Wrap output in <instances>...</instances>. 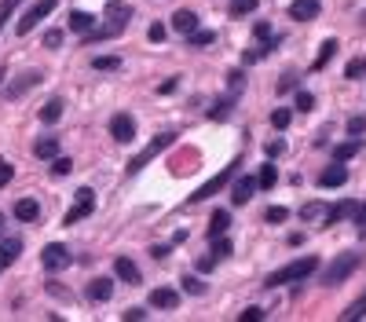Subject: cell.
<instances>
[{
  "label": "cell",
  "mask_w": 366,
  "mask_h": 322,
  "mask_svg": "<svg viewBox=\"0 0 366 322\" xmlns=\"http://www.w3.org/2000/svg\"><path fill=\"white\" fill-rule=\"evenodd\" d=\"M363 315H366V293L359 300H352V304L341 311V322H355V319H363Z\"/></svg>",
  "instance_id": "obj_24"
},
{
  "label": "cell",
  "mask_w": 366,
  "mask_h": 322,
  "mask_svg": "<svg viewBox=\"0 0 366 322\" xmlns=\"http://www.w3.org/2000/svg\"><path fill=\"white\" fill-rule=\"evenodd\" d=\"M212 256H217V260H223V256H231V242L223 238V234L217 238V245H212Z\"/></svg>",
  "instance_id": "obj_38"
},
{
  "label": "cell",
  "mask_w": 366,
  "mask_h": 322,
  "mask_svg": "<svg viewBox=\"0 0 366 322\" xmlns=\"http://www.w3.org/2000/svg\"><path fill=\"white\" fill-rule=\"evenodd\" d=\"M70 169H73V161H70V158H56V165H51V173H56V176H66Z\"/></svg>",
  "instance_id": "obj_41"
},
{
  "label": "cell",
  "mask_w": 366,
  "mask_h": 322,
  "mask_svg": "<svg viewBox=\"0 0 366 322\" xmlns=\"http://www.w3.org/2000/svg\"><path fill=\"white\" fill-rule=\"evenodd\" d=\"M333 51H337V40H322V51H319V59H315V70H322V66H326V62L333 59Z\"/></svg>",
  "instance_id": "obj_28"
},
{
  "label": "cell",
  "mask_w": 366,
  "mask_h": 322,
  "mask_svg": "<svg viewBox=\"0 0 366 322\" xmlns=\"http://www.w3.org/2000/svg\"><path fill=\"white\" fill-rule=\"evenodd\" d=\"M228 227H231V212L228 209H217L209 216V234H212V238H220V234H228Z\"/></svg>",
  "instance_id": "obj_18"
},
{
  "label": "cell",
  "mask_w": 366,
  "mask_h": 322,
  "mask_svg": "<svg viewBox=\"0 0 366 322\" xmlns=\"http://www.w3.org/2000/svg\"><path fill=\"white\" fill-rule=\"evenodd\" d=\"M88 297L92 300H110L114 297V282H110V278H92V282H88Z\"/></svg>",
  "instance_id": "obj_19"
},
{
  "label": "cell",
  "mask_w": 366,
  "mask_h": 322,
  "mask_svg": "<svg viewBox=\"0 0 366 322\" xmlns=\"http://www.w3.org/2000/svg\"><path fill=\"white\" fill-rule=\"evenodd\" d=\"M239 319H242V322H256V319H264V311H260V308H245Z\"/></svg>",
  "instance_id": "obj_46"
},
{
  "label": "cell",
  "mask_w": 366,
  "mask_h": 322,
  "mask_svg": "<svg viewBox=\"0 0 366 322\" xmlns=\"http://www.w3.org/2000/svg\"><path fill=\"white\" fill-rule=\"evenodd\" d=\"M114 275L121 278V282H132V286L139 282V267L128 260V256H117V260H114Z\"/></svg>",
  "instance_id": "obj_15"
},
{
  "label": "cell",
  "mask_w": 366,
  "mask_h": 322,
  "mask_svg": "<svg viewBox=\"0 0 366 322\" xmlns=\"http://www.w3.org/2000/svg\"><path fill=\"white\" fill-rule=\"evenodd\" d=\"M70 249L66 245H59V242H51L45 245V253H40V264H45V271H62V267H70Z\"/></svg>",
  "instance_id": "obj_6"
},
{
  "label": "cell",
  "mask_w": 366,
  "mask_h": 322,
  "mask_svg": "<svg viewBox=\"0 0 366 322\" xmlns=\"http://www.w3.org/2000/svg\"><path fill=\"white\" fill-rule=\"evenodd\" d=\"M23 4V0H0V29H4V23L15 15V8Z\"/></svg>",
  "instance_id": "obj_33"
},
{
  "label": "cell",
  "mask_w": 366,
  "mask_h": 322,
  "mask_svg": "<svg viewBox=\"0 0 366 322\" xmlns=\"http://www.w3.org/2000/svg\"><path fill=\"white\" fill-rule=\"evenodd\" d=\"M165 34H169V29H165V26H161V23H154V26H150V29H147V37H150V40H154V45H158V40H165Z\"/></svg>",
  "instance_id": "obj_44"
},
{
  "label": "cell",
  "mask_w": 366,
  "mask_h": 322,
  "mask_svg": "<svg viewBox=\"0 0 366 322\" xmlns=\"http://www.w3.org/2000/svg\"><path fill=\"white\" fill-rule=\"evenodd\" d=\"M359 264H363V253H341L337 260H333L326 271H322V286H341Z\"/></svg>",
  "instance_id": "obj_2"
},
{
  "label": "cell",
  "mask_w": 366,
  "mask_h": 322,
  "mask_svg": "<svg viewBox=\"0 0 366 322\" xmlns=\"http://www.w3.org/2000/svg\"><path fill=\"white\" fill-rule=\"evenodd\" d=\"M355 223H359V231L366 234V206H359V212H355Z\"/></svg>",
  "instance_id": "obj_49"
},
{
  "label": "cell",
  "mask_w": 366,
  "mask_h": 322,
  "mask_svg": "<svg viewBox=\"0 0 366 322\" xmlns=\"http://www.w3.org/2000/svg\"><path fill=\"white\" fill-rule=\"evenodd\" d=\"M56 4H59V0H37V4H34V8H29V12H26L23 18H19V26H15V34H19V37H26V34H34V29H37L40 23H45V18H48L51 12H56Z\"/></svg>",
  "instance_id": "obj_4"
},
{
  "label": "cell",
  "mask_w": 366,
  "mask_h": 322,
  "mask_svg": "<svg viewBox=\"0 0 366 322\" xmlns=\"http://www.w3.org/2000/svg\"><path fill=\"white\" fill-rule=\"evenodd\" d=\"M15 176V165H8V161H0V187H8Z\"/></svg>",
  "instance_id": "obj_42"
},
{
  "label": "cell",
  "mask_w": 366,
  "mask_h": 322,
  "mask_svg": "<svg viewBox=\"0 0 366 322\" xmlns=\"http://www.w3.org/2000/svg\"><path fill=\"white\" fill-rule=\"evenodd\" d=\"M45 45H48V48H59V45H62V29H48V34H45Z\"/></svg>",
  "instance_id": "obj_45"
},
{
  "label": "cell",
  "mask_w": 366,
  "mask_h": 322,
  "mask_svg": "<svg viewBox=\"0 0 366 322\" xmlns=\"http://www.w3.org/2000/svg\"><path fill=\"white\" fill-rule=\"evenodd\" d=\"M297 110H315V95H311V92H297Z\"/></svg>",
  "instance_id": "obj_37"
},
{
  "label": "cell",
  "mask_w": 366,
  "mask_h": 322,
  "mask_svg": "<svg viewBox=\"0 0 366 322\" xmlns=\"http://www.w3.org/2000/svg\"><path fill=\"white\" fill-rule=\"evenodd\" d=\"M34 154L40 158V161H51V158H59V139H37V147H34Z\"/></svg>",
  "instance_id": "obj_21"
},
{
  "label": "cell",
  "mask_w": 366,
  "mask_h": 322,
  "mask_svg": "<svg viewBox=\"0 0 366 322\" xmlns=\"http://www.w3.org/2000/svg\"><path fill=\"white\" fill-rule=\"evenodd\" d=\"M239 165H242V161H231L228 169H220V173L212 176V179H206V184H202V187L195 190V195H191V206H198V201H206V198H212V195H217V190H223V187H228V184H231V176L239 173Z\"/></svg>",
  "instance_id": "obj_3"
},
{
  "label": "cell",
  "mask_w": 366,
  "mask_h": 322,
  "mask_svg": "<svg viewBox=\"0 0 366 322\" xmlns=\"http://www.w3.org/2000/svg\"><path fill=\"white\" fill-rule=\"evenodd\" d=\"M355 212H359V206L355 201H341V206H333V209H326V223H337V220H355Z\"/></svg>",
  "instance_id": "obj_20"
},
{
  "label": "cell",
  "mask_w": 366,
  "mask_h": 322,
  "mask_svg": "<svg viewBox=\"0 0 366 322\" xmlns=\"http://www.w3.org/2000/svg\"><path fill=\"white\" fill-rule=\"evenodd\" d=\"M183 289H187V293H195V297H202V293H206V286H202L198 278H191V275L183 278Z\"/></svg>",
  "instance_id": "obj_39"
},
{
  "label": "cell",
  "mask_w": 366,
  "mask_h": 322,
  "mask_svg": "<svg viewBox=\"0 0 366 322\" xmlns=\"http://www.w3.org/2000/svg\"><path fill=\"white\" fill-rule=\"evenodd\" d=\"M363 73H366V59H352L348 66H344V77H348V81H359Z\"/></svg>",
  "instance_id": "obj_30"
},
{
  "label": "cell",
  "mask_w": 366,
  "mask_h": 322,
  "mask_svg": "<svg viewBox=\"0 0 366 322\" xmlns=\"http://www.w3.org/2000/svg\"><path fill=\"white\" fill-rule=\"evenodd\" d=\"M275 184H278V169H275V165H264V169H260V187L271 190Z\"/></svg>",
  "instance_id": "obj_31"
},
{
  "label": "cell",
  "mask_w": 366,
  "mask_h": 322,
  "mask_svg": "<svg viewBox=\"0 0 366 322\" xmlns=\"http://www.w3.org/2000/svg\"><path fill=\"white\" fill-rule=\"evenodd\" d=\"M256 8H260V0H234V4H231V18H245V15H253Z\"/></svg>",
  "instance_id": "obj_26"
},
{
  "label": "cell",
  "mask_w": 366,
  "mask_h": 322,
  "mask_svg": "<svg viewBox=\"0 0 366 322\" xmlns=\"http://www.w3.org/2000/svg\"><path fill=\"white\" fill-rule=\"evenodd\" d=\"M319 212H326V209H322L319 201H311V206H304V209H300V216H304V220H315Z\"/></svg>",
  "instance_id": "obj_43"
},
{
  "label": "cell",
  "mask_w": 366,
  "mask_h": 322,
  "mask_svg": "<svg viewBox=\"0 0 366 322\" xmlns=\"http://www.w3.org/2000/svg\"><path fill=\"white\" fill-rule=\"evenodd\" d=\"M322 12V0H293L289 4V18H297V23H311V18H319Z\"/></svg>",
  "instance_id": "obj_10"
},
{
  "label": "cell",
  "mask_w": 366,
  "mask_h": 322,
  "mask_svg": "<svg viewBox=\"0 0 366 322\" xmlns=\"http://www.w3.org/2000/svg\"><path fill=\"white\" fill-rule=\"evenodd\" d=\"M359 150H363L359 139H348V143H341L337 150H333V161H352L355 154H359Z\"/></svg>",
  "instance_id": "obj_25"
},
{
  "label": "cell",
  "mask_w": 366,
  "mask_h": 322,
  "mask_svg": "<svg viewBox=\"0 0 366 322\" xmlns=\"http://www.w3.org/2000/svg\"><path fill=\"white\" fill-rule=\"evenodd\" d=\"M40 81H45V77H40L37 70H29V73H23V77H19V81H12V84H8V88H4V95H8V99H23V95H26V92H34Z\"/></svg>",
  "instance_id": "obj_9"
},
{
  "label": "cell",
  "mask_w": 366,
  "mask_h": 322,
  "mask_svg": "<svg viewBox=\"0 0 366 322\" xmlns=\"http://www.w3.org/2000/svg\"><path fill=\"white\" fill-rule=\"evenodd\" d=\"M198 267H202V271H209V267H217V256H212V253H209V256H202V260H198Z\"/></svg>",
  "instance_id": "obj_48"
},
{
  "label": "cell",
  "mask_w": 366,
  "mask_h": 322,
  "mask_svg": "<svg viewBox=\"0 0 366 322\" xmlns=\"http://www.w3.org/2000/svg\"><path fill=\"white\" fill-rule=\"evenodd\" d=\"M95 26V15L88 12H70V29H77V34H92Z\"/></svg>",
  "instance_id": "obj_23"
},
{
  "label": "cell",
  "mask_w": 366,
  "mask_h": 322,
  "mask_svg": "<svg viewBox=\"0 0 366 322\" xmlns=\"http://www.w3.org/2000/svg\"><path fill=\"white\" fill-rule=\"evenodd\" d=\"M150 256H154V260H165L169 249H165V245H154V249H150Z\"/></svg>",
  "instance_id": "obj_51"
},
{
  "label": "cell",
  "mask_w": 366,
  "mask_h": 322,
  "mask_svg": "<svg viewBox=\"0 0 366 322\" xmlns=\"http://www.w3.org/2000/svg\"><path fill=\"white\" fill-rule=\"evenodd\" d=\"M172 139H176V136H172V132H165V136H158V139H154V143H150V147L143 150V154H139V158H132V161H128V173H139V169H143V165H147V161H150V158H154V154H161V150H165V147H172Z\"/></svg>",
  "instance_id": "obj_7"
},
{
  "label": "cell",
  "mask_w": 366,
  "mask_h": 322,
  "mask_svg": "<svg viewBox=\"0 0 366 322\" xmlns=\"http://www.w3.org/2000/svg\"><path fill=\"white\" fill-rule=\"evenodd\" d=\"M62 106H66L62 99H48L45 106H40V121H45V125H56L59 117H62Z\"/></svg>",
  "instance_id": "obj_22"
},
{
  "label": "cell",
  "mask_w": 366,
  "mask_h": 322,
  "mask_svg": "<svg viewBox=\"0 0 366 322\" xmlns=\"http://www.w3.org/2000/svg\"><path fill=\"white\" fill-rule=\"evenodd\" d=\"M206 45H212L209 29H195V34H187V48H206Z\"/></svg>",
  "instance_id": "obj_29"
},
{
  "label": "cell",
  "mask_w": 366,
  "mask_h": 322,
  "mask_svg": "<svg viewBox=\"0 0 366 322\" xmlns=\"http://www.w3.org/2000/svg\"><path fill=\"white\" fill-rule=\"evenodd\" d=\"M150 304L172 311V308L180 304V293H176V289H165V286H161V289H154V293H150Z\"/></svg>",
  "instance_id": "obj_16"
},
{
  "label": "cell",
  "mask_w": 366,
  "mask_h": 322,
  "mask_svg": "<svg viewBox=\"0 0 366 322\" xmlns=\"http://www.w3.org/2000/svg\"><path fill=\"white\" fill-rule=\"evenodd\" d=\"M366 132V114H355L348 121V136H363Z\"/></svg>",
  "instance_id": "obj_36"
},
{
  "label": "cell",
  "mask_w": 366,
  "mask_h": 322,
  "mask_svg": "<svg viewBox=\"0 0 366 322\" xmlns=\"http://www.w3.org/2000/svg\"><path fill=\"white\" fill-rule=\"evenodd\" d=\"M209 117H212V121H228V117H231V99L217 103V106H212V110H209Z\"/></svg>",
  "instance_id": "obj_35"
},
{
  "label": "cell",
  "mask_w": 366,
  "mask_h": 322,
  "mask_svg": "<svg viewBox=\"0 0 366 322\" xmlns=\"http://www.w3.org/2000/svg\"><path fill=\"white\" fill-rule=\"evenodd\" d=\"M0 227H4V216H0Z\"/></svg>",
  "instance_id": "obj_53"
},
{
  "label": "cell",
  "mask_w": 366,
  "mask_h": 322,
  "mask_svg": "<svg viewBox=\"0 0 366 322\" xmlns=\"http://www.w3.org/2000/svg\"><path fill=\"white\" fill-rule=\"evenodd\" d=\"M319 271V256H300V260H289L286 267H278V271L267 275V289H275V286H286V282H304V278H311Z\"/></svg>",
  "instance_id": "obj_1"
},
{
  "label": "cell",
  "mask_w": 366,
  "mask_h": 322,
  "mask_svg": "<svg viewBox=\"0 0 366 322\" xmlns=\"http://www.w3.org/2000/svg\"><path fill=\"white\" fill-rule=\"evenodd\" d=\"M19 253H23V242H19V238H4V242H0V271L12 267L19 260Z\"/></svg>",
  "instance_id": "obj_14"
},
{
  "label": "cell",
  "mask_w": 366,
  "mask_h": 322,
  "mask_svg": "<svg viewBox=\"0 0 366 322\" xmlns=\"http://www.w3.org/2000/svg\"><path fill=\"white\" fill-rule=\"evenodd\" d=\"M110 136L117 139V143H132V139H136L132 114H114V117H110Z\"/></svg>",
  "instance_id": "obj_8"
},
{
  "label": "cell",
  "mask_w": 366,
  "mask_h": 322,
  "mask_svg": "<svg viewBox=\"0 0 366 322\" xmlns=\"http://www.w3.org/2000/svg\"><path fill=\"white\" fill-rule=\"evenodd\" d=\"M132 319H147V311H143V308H132V311H125V322H132Z\"/></svg>",
  "instance_id": "obj_50"
},
{
  "label": "cell",
  "mask_w": 366,
  "mask_h": 322,
  "mask_svg": "<svg viewBox=\"0 0 366 322\" xmlns=\"http://www.w3.org/2000/svg\"><path fill=\"white\" fill-rule=\"evenodd\" d=\"M264 150H267V158H282V154H286V143H282V139H271Z\"/></svg>",
  "instance_id": "obj_40"
},
{
  "label": "cell",
  "mask_w": 366,
  "mask_h": 322,
  "mask_svg": "<svg viewBox=\"0 0 366 322\" xmlns=\"http://www.w3.org/2000/svg\"><path fill=\"white\" fill-rule=\"evenodd\" d=\"M289 117H293V114H289L286 106H278V110H271V125L282 132V128H289Z\"/></svg>",
  "instance_id": "obj_34"
},
{
  "label": "cell",
  "mask_w": 366,
  "mask_h": 322,
  "mask_svg": "<svg viewBox=\"0 0 366 322\" xmlns=\"http://www.w3.org/2000/svg\"><path fill=\"white\" fill-rule=\"evenodd\" d=\"M92 209H95V190L92 187H81L77 190V206H70V212L62 216V223L73 227V223H81L84 216H92Z\"/></svg>",
  "instance_id": "obj_5"
},
{
  "label": "cell",
  "mask_w": 366,
  "mask_h": 322,
  "mask_svg": "<svg viewBox=\"0 0 366 322\" xmlns=\"http://www.w3.org/2000/svg\"><path fill=\"white\" fill-rule=\"evenodd\" d=\"M293 88H297L293 77H282V81H278V95H282V92H293Z\"/></svg>",
  "instance_id": "obj_47"
},
{
  "label": "cell",
  "mask_w": 366,
  "mask_h": 322,
  "mask_svg": "<svg viewBox=\"0 0 366 322\" xmlns=\"http://www.w3.org/2000/svg\"><path fill=\"white\" fill-rule=\"evenodd\" d=\"M172 29H180L183 37H187V34H195V29H198V15L191 12V8H183V12L172 15Z\"/></svg>",
  "instance_id": "obj_13"
},
{
  "label": "cell",
  "mask_w": 366,
  "mask_h": 322,
  "mask_svg": "<svg viewBox=\"0 0 366 322\" xmlns=\"http://www.w3.org/2000/svg\"><path fill=\"white\" fill-rule=\"evenodd\" d=\"M286 216H289V209H286V206H271V209H264V220H267V223H286Z\"/></svg>",
  "instance_id": "obj_32"
},
{
  "label": "cell",
  "mask_w": 366,
  "mask_h": 322,
  "mask_svg": "<svg viewBox=\"0 0 366 322\" xmlns=\"http://www.w3.org/2000/svg\"><path fill=\"white\" fill-rule=\"evenodd\" d=\"M92 66L99 70V73H103V70L110 73V70H121V59H117V55H95V59H92Z\"/></svg>",
  "instance_id": "obj_27"
},
{
  "label": "cell",
  "mask_w": 366,
  "mask_h": 322,
  "mask_svg": "<svg viewBox=\"0 0 366 322\" xmlns=\"http://www.w3.org/2000/svg\"><path fill=\"white\" fill-rule=\"evenodd\" d=\"M40 216V206L34 198H23V201H15V220H23V223H34Z\"/></svg>",
  "instance_id": "obj_17"
},
{
  "label": "cell",
  "mask_w": 366,
  "mask_h": 322,
  "mask_svg": "<svg viewBox=\"0 0 366 322\" xmlns=\"http://www.w3.org/2000/svg\"><path fill=\"white\" fill-rule=\"evenodd\" d=\"M256 187H260V176H239V184L231 190V201L234 206H245V201L256 195Z\"/></svg>",
  "instance_id": "obj_11"
},
{
  "label": "cell",
  "mask_w": 366,
  "mask_h": 322,
  "mask_svg": "<svg viewBox=\"0 0 366 322\" xmlns=\"http://www.w3.org/2000/svg\"><path fill=\"white\" fill-rule=\"evenodd\" d=\"M344 184H348V169H344V161H333V165L326 169V173H322L319 176V187H344Z\"/></svg>",
  "instance_id": "obj_12"
},
{
  "label": "cell",
  "mask_w": 366,
  "mask_h": 322,
  "mask_svg": "<svg viewBox=\"0 0 366 322\" xmlns=\"http://www.w3.org/2000/svg\"><path fill=\"white\" fill-rule=\"evenodd\" d=\"M4 77H8V70H0V81H4Z\"/></svg>",
  "instance_id": "obj_52"
}]
</instances>
